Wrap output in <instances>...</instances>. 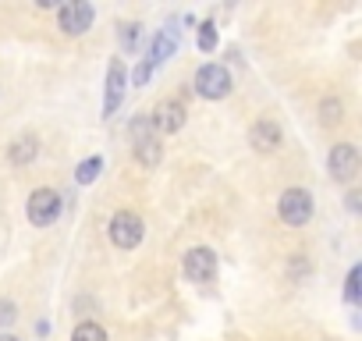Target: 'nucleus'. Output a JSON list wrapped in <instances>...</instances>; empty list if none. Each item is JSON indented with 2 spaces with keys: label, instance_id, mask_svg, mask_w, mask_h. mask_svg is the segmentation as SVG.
Listing matches in <instances>:
<instances>
[{
  "label": "nucleus",
  "instance_id": "20",
  "mask_svg": "<svg viewBox=\"0 0 362 341\" xmlns=\"http://www.w3.org/2000/svg\"><path fill=\"white\" fill-rule=\"evenodd\" d=\"M18 320V306L11 299H0V327H11Z\"/></svg>",
  "mask_w": 362,
  "mask_h": 341
},
{
  "label": "nucleus",
  "instance_id": "15",
  "mask_svg": "<svg viewBox=\"0 0 362 341\" xmlns=\"http://www.w3.org/2000/svg\"><path fill=\"white\" fill-rule=\"evenodd\" d=\"M358 295H362V267L355 263V267L348 270V281H344V302H348V306H355V302H358Z\"/></svg>",
  "mask_w": 362,
  "mask_h": 341
},
{
  "label": "nucleus",
  "instance_id": "19",
  "mask_svg": "<svg viewBox=\"0 0 362 341\" xmlns=\"http://www.w3.org/2000/svg\"><path fill=\"white\" fill-rule=\"evenodd\" d=\"M199 50L203 54H214L217 50V25L214 22H203L199 25Z\"/></svg>",
  "mask_w": 362,
  "mask_h": 341
},
{
  "label": "nucleus",
  "instance_id": "5",
  "mask_svg": "<svg viewBox=\"0 0 362 341\" xmlns=\"http://www.w3.org/2000/svg\"><path fill=\"white\" fill-rule=\"evenodd\" d=\"M61 210H64V200H61V192H54V189H36V192L29 196V221H33L36 228L57 224Z\"/></svg>",
  "mask_w": 362,
  "mask_h": 341
},
{
  "label": "nucleus",
  "instance_id": "13",
  "mask_svg": "<svg viewBox=\"0 0 362 341\" xmlns=\"http://www.w3.org/2000/svg\"><path fill=\"white\" fill-rule=\"evenodd\" d=\"M36 156H40V142H36V135H18V139L11 142V149H8V160H11L15 167H29Z\"/></svg>",
  "mask_w": 362,
  "mask_h": 341
},
{
  "label": "nucleus",
  "instance_id": "14",
  "mask_svg": "<svg viewBox=\"0 0 362 341\" xmlns=\"http://www.w3.org/2000/svg\"><path fill=\"white\" fill-rule=\"evenodd\" d=\"M100 170H103V160H100V156H89V160H82V163H78L75 182H78V185H93V182L100 178Z\"/></svg>",
  "mask_w": 362,
  "mask_h": 341
},
{
  "label": "nucleus",
  "instance_id": "2",
  "mask_svg": "<svg viewBox=\"0 0 362 341\" xmlns=\"http://www.w3.org/2000/svg\"><path fill=\"white\" fill-rule=\"evenodd\" d=\"M110 242L117 245V249H135V245H142V238H146V224H142V217L135 214V210H117L114 217H110Z\"/></svg>",
  "mask_w": 362,
  "mask_h": 341
},
{
  "label": "nucleus",
  "instance_id": "16",
  "mask_svg": "<svg viewBox=\"0 0 362 341\" xmlns=\"http://www.w3.org/2000/svg\"><path fill=\"white\" fill-rule=\"evenodd\" d=\"M71 341H107V330H103L100 323L86 320V323H78V327L71 330Z\"/></svg>",
  "mask_w": 362,
  "mask_h": 341
},
{
  "label": "nucleus",
  "instance_id": "8",
  "mask_svg": "<svg viewBox=\"0 0 362 341\" xmlns=\"http://www.w3.org/2000/svg\"><path fill=\"white\" fill-rule=\"evenodd\" d=\"M327 167H330V178H334V182H344V185H348V182L358 175V149H355L351 142L334 146L330 156H327Z\"/></svg>",
  "mask_w": 362,
  "mask_h": 341
},
{
  "label": "nucleus",
  "instance_id": "17",
  "mask_svg": "<svg viewBox=\"0 0 362 341\" xmlns=\"http://www.w3.org/2000/svg\"><path fill=\"white\" fill-rule=\"evenodd\" d=\"M341 114H344V107H341V100L337 96H327L323 103H320V121L330 128V125H337L341 121Z\"/></svg>",
  "mask_w": 362,
  "mask_h": 341
},
{
  "label": "nucleus",
  "instance_id": "1",
  "mask_svg": "<svg viewBox=\"0 0 362 341\" xmlns=\"http://www.w3.org/2000/svg\"><path fill=\"white\" fill-rule=\"evenodd\" d=\"M128 128H132V153H135V160H139L146 170H156L160 160H163V142H160V135L153 132L149 117H132Z\"/></svg>",
  "mask_w": 362,
  "mask_h": 341
},
{
  "label": "nucleus",
  "instance_id": "11",
  "mask_svg": "<svg viewBox=\"0 0 362 341\" xmlns=\"http://www.w3.org/2000/svg\"><path fill=\"white\" fill-rule=\"evenodd\" d=\"M174 50H177V25L170 22V25H163V29L153 36L146 61H149V64H153V71H156L163 61H170V57H174Z\"/></svg>",
  "mask_w": 362,
  "mask_h": 341
},
{
  "label": "nucleus",
  "instance_id": "6",
  "mask_svg": "<svg viewBox=\"0 0 362 341\" xmlns=\"http://www.w3.org/2000/svg\"><path fill=\"white\" fill-rule=\"evenodd\" d=\"M196 93L203 100H224L231 93V71L224 64H203L196 71Z\"/></svg>",
  "mask_w": 362,
  "mask_h": 341
},
{
  "label": "nucleus",
  "instance_id": "12",
  "mask_svg": "<svg viewBox=\"0 0 362 341\" xmlns=\"http://www.w3.org/2000/svg\"><path fill=\"white\" fill-rule=\"evenodd\" d=\"M281 128H277V121H270V117H259L256 125H252V132H249V142H252V149H259V153H274V149H281Z\"/></svg>",
  "mask_w": 362,
  "mask_h": 341
},
{
  "label": "nucleus",
  "instance_id": "7",
  "mask_svg": "<svg viewBox=\"0 0 362 341\" xmlns=\"http://www.w3.org/2000/svg\"><path fill=\"white\" fill-rule=\"evenodd\" d=\"M124 89H128V71H124V61L114 57L110 68H107V82H103V114H117L121 100H124Z\"/></svg>",
  "mask_w": 362,
  "mask_h": 341
},
{
  "label": "nucleus",
  "instance_id": "10",
  "mask_svg": "<svg viewBox=\"0 0 362 341\" xmlns=\"http://www.w3.org/2000/svg\"><path fill=\"white\" fill-rule=\"evenodd\" d=\"M149 125H153L156 135H174L181 125H185V107H181L177 100H160L153 117H149Z\"/></svg>",
  "mask_w": 362,
  "mask_h": 341
},
{
  "label": "nucleus",
  "instance_id": "3",
  "mask_svg": "<svg viewBox=\"0 0 362 341\" xmlns=\"http://www.w3.org/2000/svg\"><path fill=\"white\" fill-rule=\"evenodd\" d=\"M93 18H96V11H93L89 0H68V4L57 8V25H61L64 36H82V33H89V29H93Z\"/></svg>",
  "mask_w": 362,
  "mask_h": 341
},
{
  "label": "nucleus",
  "instance_id": "9",
  "mask_svg": "<svg viewBox=\"0 0 362 341\" xmlns=\"http://www.w3.org/2000/svg\"><path fill=\"white\" fill-rule=\"evenodd\" d=\"M185 274H189L196 284H210V281L217 277V256H214V249H206V245L189 249V253H185Z\"/></svg>",
  "mask_w": 362,
  "mask_h": 341
},
{
  "label": "nucleus",
  "instance_id": "23",
  "mask_svg": "<svg viewBox=\"0 0 362 341\" xmlns=\"http://www.w3.org/2000/svg\"><path fill=\"white\" fill-rule=\"evenodd\" d=\"M0 341H22V337H15V334H0Z\"/></svg>",
  "mask_w": 362,
  "mask_h": 341
},
{
  "label": "nucleus",
  "instance_id": "18",
  "mask_svg": "<svg viewBox=\"0 0 362 341\" xmlns=\"http://www.w3.org/2000/svg\"><path fill=\"white\" fill-rule=\"evenodd\" d=\"M139 43H142V25L139 22H121V47L135 50Z\"/></svg>",
  "mask_w": 362,
  "mask_h": 341
},
{
  "label": "nucleus",
  "instance_id": "21",
  "mask_svg": "<svg viewBox=\"0 0 362 341\" xmlns=\"http://www.w3.org/2000/svg\"><path fill=\"white\" fill-rule=\"evenodd\" d=\"M149 79H153V64H149V61L142 57V61L135 64V75H132V82H135V86H146Z\"/></svg>",
  "mask_w": 362,
  "mask_h": 341
},
{
  "label": "nucleus",
  "instance_id": "4",
  "mask_svg": "<svg viewBox=\"0 0 362 341\" xmlns=\"http://www.w3.org/2000/svg\"><path fill=\"white\" fill-rule=\"evenodd\" d=\"M277 214L288 228H305L313 221V196L305 189H288L277 203Z\"/></svg>",
  "mask_w": 362,
  "mask_h": 341
},
{
  "label": "nucleus",
  "instance_id": "22",
  "mask_svg": "<svg viewBox=\"0 0 362 341\" xmlns=\"http://www.w3.org/2000/svg\"><path fill=\"white\" fill-rule=\"evenodd\" d=\"M348 210H358V192H348Z\"/></svg>",
  "mask_w": 362,
  "mask_h": 341
}]
</instances>
